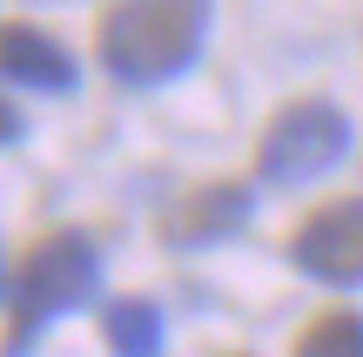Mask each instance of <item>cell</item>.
Instances as JSON below:
<instances>
[{"mask_svg": "<svg viewBox=\"0 0 363 357\" xmlns=\"http://www.w3.org/2000/svg\"><path fill=\"white\" fill-rule=\"evenodd\" d=\"M208 0H115L101 21V67L128 88L169 81L202 54Z\"/></svg>", "mask_w": 363, "mask_h": 357, "instance_id": "obj_1", "label": "cell"}, {"mask_svg": "<svg viewBox=\"0 0 363 357\" xmlns=\"http://www.w3.org/2000/svg\"><path fill=\"white\" fill-rule=\"evenodd\" d=\"M101 283V250L81 229H54L34 243V256L21 263V290H13V331H7V357H27L40 324L81 310Z\"/></svg>", "mask_w": 363, "mask_h": 357, "instance_id": "obj_2", "label": "cell"}, {"mask_svg": "<svg viewBox=\"0 0 363 357\" xmlns=\"http://www.w3.org/2000/svg\"><path fill=\"white\" fill-rule=\"evenodd\" d=\"M343 155H350V115H343L337 101H289L256 142V169H262V182H276V189L316 182V175H330Z\"/></svg>", "mask_w": 363, "mask_h": 357, "instance_id": "obj_3", "label": "cell"}, {"mask_svg": "<svg viewBox=\"0 0 363 357\" xmlns=\"http://www.w3.org/2000/svg\"><path fill=\"white\" fill-rule=\"evenodd\" d=\"M289 256H296L303 277L363 283V196H343V202H330V209H316L310 223L289 236Z\"/></svg>", "mask_w": 363, "mask_h": 357, "instance_id": "obj_4", "label": "cell"}, {"mask_svg": "<svg viewBox=\"0 0 363 357\" xmlns=\"http://www.w3.org/2000/svg\"><path fill=\"white\" fill-rule=\"evenodd\" d=\"M0 75L21 81V88H48V94L74 88V61H67V48L48 40L40 27H27V21H0Z\"/></svg>", "mask_w": 363, "mask_h": 357, "instance_id": "obj_5", "label": "cell"}, {"mask_svg": "<svg viewBox=\"0 0 363 357\" xmlns=\"http://www.w3.org/2000/svg\"><path fill=\"white\" fill-rule=\"evenodd\" d=\"M242 223H249V189L242 182H208L169 216V236L175 243H216V236H229Z\"/></svg>", "mask_w": 363, "mask_h": 357, "instance_id": "obj_6", "label": "cell"}, {"mask_svg": "<svg viewBox=\"0 0 363 357\" xmlns=\"http://www.w3.org/2000/svg\"><path fill=\"white\" fill-rule=\"evenodd\" d=\"M108 344L115 357H155L162 351V310L148 304V297H121V304H108Z\"/></svg>", "mask_w": 363, "mask_h": 357, "instance_id": "obj_7", "label": "cell"}, {"mask_svg": "<svg viewBox=\"0 0 363 357\" xmlns=\"http://www.w3.org/2000/svg\"><path fill=\"white\" fill-rule=\"evenodd\" d=\"M296 357H363V317H357V310H330V317H316L310 331H303Z\"/></svg>", "mask_w": 363, "mask_h": 357, "instance_id": "obj_8", "label": "cell"}, {"mask_svg": "<svg viewBox=\"0 0 363 357\" xmlns=\"http://www.w3.org/2000/svg\"><path fill=\"white\" fill-rule=\"evenodd\" d=\"M13 135H21V115H13V101L0 94V142H13Z\"/></svg>", "mask_w": 363, "mask_h": 357, "instance_id": "obj_9", "label": "cell"}]
</instances>
